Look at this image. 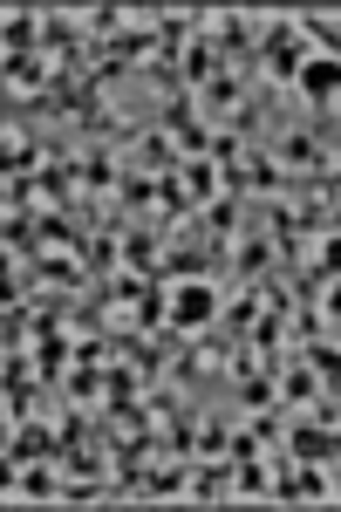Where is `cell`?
<instances>
[{
    "mask_svg": "<svg viewBox=\"0 0 341 512\" xmlns=\"http://www.w3.org/2000/svg\"><path fill=\"white\" fill-rule=\"evenodd\" d=\"M301 89L321 96V103H335L341 96V62H301Z\"/></svg>",
    "mask_w": 341,
    "mask_h": 512,
    "instance_id": "obj_1",
    "label": "cell"
},
{
    "mask_svg": "<svg viewBox=\"0 0 341 512\" xmlns=\"http://www.w3.org/2000/svg\"><path fill=\"white\" fill-rule=\"evenodd\" d=\"M212 308H219V301H212V287H185V294L171 301V315L185 321V328H205V321H212Z\"/></svg>",
    "mask_w": 341,
    "mask_h": 512,
    "instance_id": "obj_2",
    "label": "cell"
},
{
    "mask_svg": "<svg viewBox=\"0 0 341 512\" xmlns=\"http://www.w3.org/2000/svg\"><path fill=\"white\" fill-rule=\"evenodd\" d=\"M328 267H335V274H341V239H328Z\"/></svg>",
    "mask_w": 341,
    "mask_h": 512,
    "instance_id": "obj_3",
    "label": "cell"
}]
</instances>
